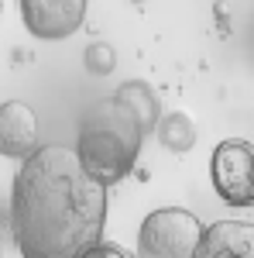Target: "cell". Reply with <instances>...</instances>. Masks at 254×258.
I'll return each mask as SVG.
<instances>
[{
  "label": "cell",
  "instance_id": "obj_5",
  "mask_svg": "<svg viewBox=\"0 0 254 258\" xmlns=\"http://www.w3.org/2000/svg\"><path fill=\"white\" fill-rule=\"evenodd\" d=\"M24 28L41 41H59L76 35L86 21V0H21Z\"/></svg>",
  "mask_w": 254,
  "mask_h": 258
},
{
  "label": "cell",
  "instance_id": "obj_7",
  "mask_svg": "<svg viewBox=\"0 0 254 258\" xmlns=\"http://www.w3.org/2000/svg\"><path fill=\"white\" fill-rule=\"evenodd\" d=\"M193 258H254V224L216 220L203 231Z\"/></svg>",
  "mask_w": 254,
  "mask_h": 258
},
{
  "label": "cell",
  "instance_id": "obj_9",
  "mask_svg": "<svg viewBox=\"0 0 254 258\" xmlns=\"http://www.w3.org/2000/svg\"><path fill=\"white\" fill-rule=\"evenodd\" d=\"M158 141H161V148H168V152H176V155H186V152H193L196 145V124L189 114H182V110H172V114H165V117L158 120Z\"/></svg>",
  "mask_w": 254,
  "mask_h": 258
},
{
  "label": "cell",
  "instance_id": "obj_13",
  "mask_svg": "<svg viewBox=\"0 0 254 258\" xmlns=\"http://www.w3.org/2000/svg\"><path fill=\"white\" fill-rule=\"evenodd\" d=\"M0 258H4V248H0Z\"/></svg>",
  "mask_w": 254,
  "mask_h": 258
},
{
  "label": "cell",
  "instance_id": "obj_4",
  "mask_svg": "<svg viewBox=\"0 0 254 258\" xmlns=\"http://www.w3.org/2000/svg\"><path fill=\"white\" fill-rule=\"evenodd\" d=\"M210 179L216 197L227 207H251L254 203V145L251 141H220L210 155Z\"/></svg>",
  "mask_w": 254,
  "mask_h": 258
},
{
  "label": "cell",
  "instance_id": "obj_1",
  "mask_svg": "<svg viewBox=\"0 0 254 258\" xmlns=\"http://www.w3.org/2000/svg\"><path fill=\"white\" fill-rule=\"evenodd\" d=\"M110 193L82 172L76 152L41 145L11 186V238L21 258H82L103 241Z\"/></svg>",
  "mask_w": 254,
  "mask_h": 258
},
{
  "label": "cell",
  "instance_id": "obj_10",
  "mask_svg": "<svg viewBox=\"0 0 254 258\" xmlns=\"http://www.w3.org/2000/svg\"><path fill=\"white\" fill-rule=\"evenodd\" d=\"M82 66H86L90 76H110V73L117 69V52H114V45L93 41V45L86 48V55H82Z\"/></svg>",
  "mask_w": 254,
  "mask_h": 258
},
{
  "label": "cell",
  "instance_id": "obj_6",
  "mask_svg": "<svg viewBox=\"0 0 254 258\" xmlns=\"http://www.w3.org/2000/svg\"><path fill=\"white\" fill-rule=\"evenodd\" d=\"M38 117L28 103L7 100L0 103V155L28 162L38 152Z\"/></svg>",
  "mask_w": 254,
  "mask_h": 258
},
{
  "label": "cell",
  "instance_id": "obj_11",
  "mask_svg": "<svg viewBox=\"0 0 254 258\" xmlns=\"http://www.w3.org/2000/svg\"><path fill=\"white\" fill-rule=\"evenodd\" d=\"M82 258H137V255L127 251L124 244H117V241H100L97 248H90Z\"/></svg>",
  "mask_w": 254,
  "mask_h": 258
},
{
  "label": "cell",
  "instance_id": "obj_12",
  "mask_svg": "<svg viewBox=\"0 0 254 258\" xmlns=\"http://www.w3.org/2000/svg\"><path fill=\"white\" fill-rule=\"evenodd\" d=\"M0 14H4V4H0Z\"/></svg>",
  "mask_w": 254,
  "mask_h": 258
},
{
  "label": "cell",
  "instance_id": "obj_3",
  "mask_svg": "<svg viewBox=\"0 0 254 258\" xmlns=\"http://www.w3.org/2000/svg\"><path fill=\"white\" fill-rule=\"evenodd\" d=\"M203 220L186 207H158L137 227V258H193Z\"/></svg>",
  "mask_w": 254,
  "mask_h": 258
},
{
  "label": "cell",
  "instance_id": "obj_2",
  "mask_svg": "<svg viewBox=\"0 0 254 258\" xmlns=\"http://www.w3.org/2000/svg\"><path fill=\"white\" fill-rule=\"evenodd\" d=\"M144 145V131L134 120V114L120 103L114 93L97 100L82 120H79V138H76V159L82 172L100 182L103 189L117 186L120 179H127L137 165Z\"/></svg>",
  "mask_w": 254,
  "mask_h": 258
},
{
  "label": "cell",
  "instance_id": "obj_8",
  "mask_svg": "<svg viewBox=\"0 0 254 258\" xmlns=\"http://www.w3.org/2000/svg\"><path fill=\"white\" fill-rule=\"evenodd\" d=\"M114 97L134 114V120L141 124V131L144 135H151L158 127V120H161V103H158V97L151 93V86L148 83H141V80H127V83H120L117 90H114Z\"/></svg>",
  "mask_w": 254,
  "mask_h": 258
}]
</instances>
